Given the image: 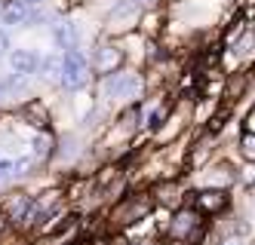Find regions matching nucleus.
<instances>
[{"instance_id": "1", "label": "nucleus", "mask_w": 255, "mask_h": 245, "mask_svg": "<svg viewBox=\"0 0 255 245\" xmlns=\"http://www.w3.org/2000/svg\"><path fill=\"white\" fill-rule=\"evenodd\" d=\"M141 77L135 71H114V74H108V77L102 80V92H105V98H123V101H135L141 95Z\"/></svg>"}, {"instance_id": "2", "label": "nucleus", "mask_w": 255, "mask_h": 245, "mask_svg": "<svg viewBox=\"0 0 255 245\" xmlns=\"http://www.w3.org/2000/svg\"><path fill=\"white\" fill-rule=\"evenodd\" d=\"M89 83V62L80 49H68L62 55V86L68 92H77Z\"/></svg>"}, {"instance_id": "3", "label": "nucleus", "mask_w": 255, "mask_h": 245, "mask_svg": "<svg viewBox=\"0 0 255 245\" xmlns=\"http://www.w3.org/2000/svg\"><path fill=\"white\" fill-rule=\"evenodd\" d=\"M138 12H141V6L135 0H117L111 6V12H108V28L111 31H129L138 22Z\"/></svg>"}, {"instance_id": "4", "label": "nucleus", "mask_w": 255, "mask_h": 245, "mask_svg": "<svg viewBox=\"0 0 255 245\" xmlns=\"http://www.w3.org/2000/svg\"><path fill=\"white\" fill-rule=\"evenodd\" d=\"M228 190L225 187H206V190H200L194 196V205H197V212H203V215H218V212H225L228 209Z\"/></svg>"}, {"instance_id": "5", "label": "nucleus", "mask_w": 255, "mask_h": 245, "mask_svg": "<svg viewBox=\"0 0 255 245\" xmlns=\"http://www.w3.org/2000/svg\"><path fill=\"white\" fill-rule=\"evenodd\" d=\"M200 227H203V221H200V212L197 209H181V212H175V218H172V236L175 239H194L197 233H200Z\"/></svg>"}, {"instance_id": "6", "label": "nucleus", "mask_w": 255, "mask_h": 245, "mask_svg": "<svg viewBox=\"0 0 255 245\" xmlns=\"http://www.w3.org/2000/svg\"><path fill=\"white\" fill-rule=\"evenodd\" d=\"M93 65H96V71H99V74H105V77H108V74L120 71V65H123V49H120V46H114V43L99 46V49H96Z\"/></svg>"}, {"instance_id": "7", "label": "nucleus", "mask_w": 255, "mask_h": 245, "mask_svg": "<svg viewBox=\"0 0 255 245\" xmlns=\"http://www.w3.org/2000/svg\"><path fill=\"white\" fill-rule=\"evenodd\" d=\"M151 212V199H129V202H123L120 209L114 212V221L117 224H132V221H144Z\"/></svg>"}, {"instance_id": "8", "label": "nucleus", "mask_w": 255, "mask_h": 245, "mask_svg": "<svg viewBox=\"0 0 255 245\" xmlns=\"http://www.w3.org/2000/svg\"><path fill=\"white\" fill-rule=\"evenodd\" d=\"M9 65L15 74H25V77H31V74H37L40 71V55L34 52V49H12L9 52Z\"/></svg>"}, {"instance_id": "9", "label": "nucleus", "mask_w": 255, "mask_h": 245, "mask_svg": "<svg viewBox=\"0 0 255 245\" xmlns=\"http://www.w3.org/2000/svg\"><path fill=\"white\" fill-rule=\"evenodd\" d=\"M52 40H56L59 49H77V25L68 22V18H62V22H56V28H52Z\"/></svg>"}, {"instance_id": "10", "label": "nucleus", "mask_w": 255, "mask_h": 245, "mask_svg": "<svg viewBox=\"0 0 255 245\" xmlns=\"http://www.w3.org/2000/svg\"><path fill=\"white\" fill-rule=\"evenodd\" d=\"M31 9L34 6L22 3V0H9L3 6V12H0V18H3V25H28L31 22Z\"/></svg>"}, {"instance_id": "11", "label": "nucleus", "mask_w": 255, "mask_h": 245, "mask_svg": "<svg viewBox=\"0 0 255 245\" xmlns=\"http://www.w3.org/2000/svg\"><path fill=\"white\" fill-rule=\"evenodd\" d=\"M25 117H28V123H31V126H37V129H46V123H49L46 107H43L40 101H31V104L25 107Z\"/></svg>"}, {"instance_id": "12", "label": "nucleus", "mask_w": 255, "mask_h": 245, "mask_svg": "<svg viewBox=\"0 0 255 245\" xmlns=\"http://www.w3.org/2000/svg\"><path fill=\"white\" fill-rule=\"evenodd\" d=\"M40 71H43L46 80H62V59L46 55V59H40Z\"/></svg>"}, {"instance_id": "13", "label": "nucleus", "mask_w": 255, "mask_h": 245, "mask_svg": "<svg viewBox=\"0 0 255 245\" xmlns=\"http://www.w3.org/2000/svg\"><path fill=\"white\" fill-rule=\"evenodd\" d=\"M240 154H243L246 163H255V132L252 129H246L240 135Z\"/></svg>"}, {"instance_id": "14", "label": "nucleus", "mask_w": 255, "mask_h": 245, "mask_svg": "<svg viewBox=\"0 0 255 245\" xmlns=\"http://www.w3.org/2000/svg\"><path fill=\"white\" fill-rule=\"evenodd\" d=\"M34 157H49V150H52V138L46 135V132H43V135H37V138H34Z\"/></svg>"}, {"instance_id": "15", "label": "nucleus", "mask_w": 255, "mask_h": 245, "mask_svg": "<svg viewBox=\"0 0 255 245\" xmlns=\"http://www.w3.org/2000/svg\"><path fill=\"white\" fill-rule=\"evenodd\" d=\"M163 123H166V110H163V107H157L154 114L148 117V129H154V132H157V129H163Z\"/></svg>"}, {"instance_id": "16", "label": "nucleus", "mask_w": 255, "mask_h": 245, "mask_svg": "<svg viewBox=\"0 0 255 245\" xmlns=\"http://www.w3.org/2000/svg\"><path fill=\"white\" fill-rule=\"evenodd\" d=\"M252 43H255V37H252V34H243L240 40H237V49H234V52H237V55H246V52L252 49Z\"/></svg>"}, {"instance_id": "17", "label": "nucleus", "mask_w": 255, "mask_h": 245, "mask_svg": "<svg viewBox=\"0 0 255 245\" xmlns=\"http://www.w3.org/2000/svg\"><path fill=\"white\" fill-rule=\"evenodd\" d=\"M240 181H243V184H252V181H255V163H249V165L243 168V175H240Z\"/></svg>"}, {"instance_id": "18", "label": "nucleus", "mask_w": 255, "mask_h": 245, "mask_svg": "<svg viewBox=\"0 0 255 245\" xmlns=\"http://www.w3.org/2000/svg\"><path fill=\"white\" fill-rule=\"evenodd\" d=\"M3 52H9V37H6V31H0V55Z\"/></svg>"}, {"instance_id": "19", "label": "nucleus", "mask_w": 255, "mask_h": 245, "mask_svg": "<svg viewBox=\"0 0 255 245\" xmlns=\"http://www.w3.org/2000/svg\"><path fill=\"white\" fill-rule=\"evenodd\" d=\"M135 3H138L141 9H148V6H157V0H135Z\"/></svg>"}, {"instance_id": "20", "label": "nucleus", "mask_w": 255, "mask_h": 245, "mask_svg": "<svg viewBox=\"0 0 255 245\" xmlns=\"http://www.w3.org/2000/svg\"><path fill=\"white\" fill-rule=\"evenodd\" d=\"M222 245H243V242H240V236H231V239H225Z\"/></svg>"}, {"instance_id": "21", "label": "nucleus", "mask_w": 255, "mask_h": 245, "mask_svg": "<svg viewBox=\"0 0 255 245\" xmlns=\"http://www.w3.org/2000/svg\"><path fill=\"white\" fill-rule=\"evenodd\" d=\"M22 3H28V6H40L43 0H22Z\"/></svg>"}, {"instance_id": "22", "label": "nucleus", "mask_w": 255, "mask_h": 245, "mask_svg": "<svg viewBox=\"0 0 255 245\" xmlns=\"http://www.w3.org/2000/svg\"><path fill=\"white\" fill-rule=\"evenodd\" d=\"M3 98H6V89H3V86H0V104H3Z\"/></svg>"}, {"instance_id": "23", "label": "nucleus", "mask_w": 255, "mask_h": 245, "mask_svg": "<svg viewBox=\"0 0 255 245\" xmlns=\"http://www.w3.org/2000/svg\"><path fill=\"white\" fill-rule=\"evenodd\" d=\"M71 245H93V242H71Z\"/></svg>"}, {"instance_id": "24", "label": "nucleus", "mask_w": 255, "mask_h": 245, "mask_svg": "<svg viewBox=\"0 0 255 245\" xmlns=\"http://www.w3.org/2000/svg\"><path fill=\"white\" fill-rule=\"evenodd\" d=\"M172 245H185V242H181V239H178V242H172Z\"/></svg>"}]
</instances>
